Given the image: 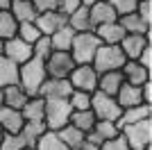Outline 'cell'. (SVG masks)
Returning a JSON list of instances; mask_svg holds the SVG:
<instances>
[{
	"instance_id": "277c9868",
	"label": "cell",
	"mask_w": 152,
	"mask_h": 150,
	"mask_svg": "<svg viewBox=\"0 0 152 150\" xmlns=\"http://www.w3.org/2000/svg\"><path fill=\"white\" fill-rule=\"evenodd\" d=\"M70 109L68 98H45V112H43V123L48 130L57 132L59 127L70 123Z\"/></svg>"
},
{
	"instance_id": "7a4b0ae2",
	"label": "cell",
	"mask_w": 152,
	"mask_h": 150,
	"mask_svg": "<svg viewBox=\"0 0 152 150\" xmlns=\"http://www.w3.org/2000/svg\"><path fill=\"white\" fill-rule=\"evenodd\" d=\"M127 62V57L123 55L121 46H111V43H100L93 55V66L98 73H107V71H121L123 64Z\"/></svg>"
},
{
	"instance_id": "f6af8a7d",
	"label": "cell",
	"mask_w": 152,
	"mask_h": 150,
	"mask_svg": "<svg viewBox=\"0 0 152 150\" xmlns=\"http://www.w3.org/2000/svg\"><path fill=\"white\" fill-rule=\"evenodd\" d=\"M12 7V0H0V12H9Z\"/></svg>"
},
{
	"instance_id": "7c38bea8",
	"label": "cell",
	"mask_w": 152,
	"mask_h": 150,
	"mask_svg": "<svg viewBox=\"0 0 152 150\" xmlns=\"http://www.w3.org/2000/svg\"><path fill=\"white\" fill-rule=\"evenodd\" d=\"M34 25L39 27V32H41V34L50 37L52 32H57L61 25H66V16H61L57 9H50V12H39L37 18H34Z\"/></svg>"
},
{
	"instance_id": "4fadbf2b",
	"label": "cell",
	"mask_w": 152,
	"mask_h": 150,
	"mask_svg": "<svg viewBox=\"0 0 152 150\" xmlns=\"http://www.w3.org/2000/svg\"><path fill=\"white\" fill-rule=\"evenodd\" d=\"M123 77H125V82H129V84H145L148 80H152V71H148L143 64H139L136 59H127L125 64H123L121 68Z\"/></svg>"
},
{
	"instance_id": "83f0119b",
	"label": "cell",
	"mask_w": 152,
	"mask_h": 150,
	"mask_svg": "<svg viewBox=\"0 0 152 150\" xmlns=\"http://www.w3.org/2000/svg\"><path fill=\"white\" fill-rule=\"evenodd\" d=\"M118 23H121V27L125 30V34H145V32L150 30V25L143 23V21L136 16V12L118 16Z\"/></svg>"
},
{
	"instance_id": "f546056e",
	"label": "cell",
	"mask_w": 152,
	"mask_h": 150,
	"mask_svg": "<svg viewBox=\"0 0 152 150\" xmlns=\"http://www.w3.org/2000/svg\"><path fill=\"white\" fill-rule=\"evenodd\" d=\"M34 148L37 150H70L68 146L57 137V132H52V130H45L43 134L39 137V141L34 143Z\"/></svg>"
},
{
	"instance_id": "7dc6e473",
	"label": "cell",
	"mask_w": 152,
	"mask_h": 150,
	"mask_svg": "<svg viewBox=\"0 0 152 150\" xmlns=\"http://www.w3.org/2000/svg\"><path fill=\"white\" fill-rule=\"evenodd\" d=\"M2 52H5V39H0V57H2Z\"/></svg>"
},
{
	"instance_id": "7bdbcfd3",
	"label": "cell",
	"mask_w": 152,
	"mask_h": 150,
	"mask_svg": "<svg viewBox=\"0 0 152 150\" xmlns=\"http://www.w3.org/2000/svg\"><path fill=\"white\" fill-rule=\"evenodd\" d=\"M141 91H143V102L152 105V80H148L145 84H141Z\"/></svg>"
},
{
	"instance_id": "30bf717a",
	"label": "cell",
	"mask_w": 152,
	"mask_h": 150,
	"mask_svg": "<svg viewBox=\"0 0 152 150\" xmlns=\"http://www.w3.org/2000/svg\"><path fill=\"white\" fill-rule=\"evenodd\" d=\"M70 91H73V87H70L68 77H45L37 96H41V98H68Z\"/></svg>"
},
{
	"instance_id": "2e32d148",
	"label": "cell",
	"mask_w": 152,
	"mask_h": 150,
	"mask_svg": "<svg viewBox=\"0 0 152 150\" xmlns=\"http://www.w3.org/2000/svg\"><path fill=\"white\" fill-rule=\"evenodd\" d=\"M114 98H116V102H118L123 109H127V107H134V105H141V102H143V91H141L139 84L123 82V87L118 89V93H116Z\"/></svg>"
},
{
	"instance_id": "8d00e7d4",
	"label": "cell",
	"mask_w": 152,
	"mask_h": 150,
	"mask_svg": "<svg viewBox=\"0 0 152 150\" xmlns=\"http://www.w3.org/2000/svg\"><path fill=\"white\" fill-rule=\"evenodd\" d=\"M100 150H129V146H127L125 137H123V132H118L116 137L104 139V141L100 143Z\"/></svg>"
},
{
	"instance_id": "44dd1931",
	"label": "cell",
	"mask_w": 152,
	"mask_h": 150,
	"mask_svg": "<svg viewBox=\"0 0 152 150\" xmlns=\"http://www.w3.org/2000/svg\"><path fill=\"white\" fill-rule=\"evenodd\" d=\"M12 16L18 23H32L37 18V7L32 5V0H12V7H9Z\"/></svg>"
},
{
	"instance_id": "ab89813d",
	"label": "cell",
	"mask_w": 152,
	"mask_h": 150,
	"mask_svg": "<svg viewBox=\"0 0 152 150\" xmlns=\"http://www.w3.org/2000/svg\"><path fill=\"white\" fill-rule=\"evenodd\" d=\"M80 5H82L80 0H57V12L61 14V16H66V18H68V16L75 12Z\"/></svg>"
},
{
	"instance_id": "603a6c76",
	"label": "cell",
	"mask_w": 152,
	"mask_h": 150,
	"mask_svg": "<svg viewBox=\"0 0 152 150\" xmlns=\"http://www.w3.org/2000/svg\"><path fill=\"white\" fill-rule=\"evenodd\" d=\"M30 96L25 93V89L20 87L18 82L16 84H9V87L2 89V100H5V107H12V109H20L25 105V100Z\"/></svg>"
},
{
	"instance_id": "74e56055",
	"label": "cell",
	"mask_w": 152,
	"mask_h": 150,
	"mask_svg": "<svg viewBox=\"0 0 152 150\" xmlns=\"http://www.w3.org/2000/svg\"><path fill=\"white\" fill-rule=\"evenodd\" d=\"M107 2L114 7V12L118 14V16H125V14H132L134 9H136V2H139V0H107Z\"/></svg>"
},
{
	"instance_id": "ffe728a7",
	"label": "cell",
	"mask_w": 152,
	"mask_h": 150,
	"mask_svg": "<svg viewBox=\"0 0 152 150\" xmlns=\"http://www.w3.org/2000/svg\"><path fill=\"white\" fill-rule=\"evenodd\" d=\"M25 118H23V114L20 109H12V107H0V127L5 132H20Z\"/></svg>"
},
{
	"instance_id": "f35d334b",
	"label": "cell",
	"mask_w": 152,
	"mask_h": 150,
	"mask_svg": "<svg viewBox=\"0 0 152 150\" xmlns=\"http://www.w3.org/2000/svg\"><path fill=\"white\" fill-rule=\"evenodd\" d=\"M134 12L145 25H152V0H139Z\"/></svg>"
},
{
	"instance_id": "4316f807",
	"label": "cell",
	"mask_w": 152,
	"mask_h": 150,
	"mask_svg": "<svg viewBox=\"0 0 152 150\" xmlns=\"http://www.w3.org/2000/svg\"><path fill=\"white\" fill-rule=\"evenodd\" d=\"M45 130H48V127H45L43 121H25L18 134L25 139V143H27V146H32V148H34V143L39 141V137H41Z\"/></svg>"
},
{
	"instance_id": "6da1fadb",
	"label": "cell",
	"mask_w": 152,
	"mask_h": 150,
	"mask_svg": "<svg viewBox=\"0 0 152 150\" xmlns=\"http://www.w3.org/2000/svg\"><path fill=\"white\" fill-rule=\"evenodd\" d=\"M48 73H45V62L39 57H30L27 62L18 66V84L25 89L27 96H37L41 84L45 82Z\"/></svg>"
},
{
	"instance_id": "60d3db41",
	"label": "cell",
	"mask_w": 152,
	"mask_h": 150,
	"mask_svg": "<svg viewBox=\"0 0 152 150\" xmlns=\"http://www.w3.org/2000/svg\"><path fill=\"white\" fill-rule=\"evenodd\" d=\"M136 62H139V64H143V66H145L148 71H152V43L143 48V52H141V55L136 57Z\"/></svg>"
},
{
	"instance_id": "f907efd6",
	"label": "cell",
	"mask_w": 152,
	"mask_h": 150,
	"mask_svg": "<svg viewBox=\"0 0 152 150\" xmlns=\"http://www.w3.org/2000/svg\"><path fill=\"white\" fill-rule=\"evenodd\" d=\"M2 134H5V130H2V127H0V139H2Z\"/></svg>"
},
{
	"instance_id": "8992f818",
	"label": "cell",
	"mask_w": 152,
	"mask_h": 150,
	"mask_svg": "<svg viewBox=\"0 0 152 150\" xmlns=\"http://www.w3.org/2000/svg\"><path fill=\"white\" fill-rule=\"evenodd\" d=\"M91 112L95 114V121H116L118 123L123 107L116 102L114 96H107L102 91H93L91 93Z\"/></svg>"
},
{
	"instance_id": "cb8c5ba5",
	"label": "cell",
	"mask_w": 152,
	"mask_h": 150,
	"mask_svg": "<svg viewBox=\"0 0 152 150\" xmlns=\"http://www.w3.org/2000/svg\"><path fill=\"white\" fill-rule=\"evenodd\" d=\"M57 137L61 139V141L68 146L70 150H77L80 146L84 143L86 134H84L82 130H77L75 125H70V123H68V125H64V127H59V130H57Z\"/></svg>"
},
{
	"instance_id": "836d02e7",
	"label": "cell",
	"mask_w": 152,
	"mask_h": 150,
	"mask_svg": "<svg viewBox=\"0 0 152 150\" xmlns=\"http://www.w3.org/2000/svg\"><path fill=\"white\" fill-rule=\"evenodd\" d=\"M52 41L50 37H45V34H41V37L32 43V57H39V59H48V57L52 55Z\"/></svg>"
},
{
	"instance_id": "9a60e30c",
	"label": "cell",
	"mask_w": 152,
	"mask_h": 150,
	"mask_svg": "<svg viewBox=\"0 0 152 150\" xmlns=\"http://www.w3.org/2000/svg\"><path fill=\"white\" fill-rule=\"evenodd\" d=\"M89 16H91V25L98 27V25H104V23H114L118 21V14L114 12V7L109 5L107 0H100V2H93L89 7Z\"/></svg>"
},
{
	"instance_id": "484cf974",
	"label": "cell",
	"mask_w": 152,
	"mask_h": 150,
	"mask_svg": "<svg viewBox=\"0 0 152 150\" xmlns=\"http://www.w3.org/2000/svg\"><path fill=\"white\" fill-rule=\"evenodd\" d=\"M16 82H18V64H14L12 59L2 55L0 57V89L16 84Z\"/></svg>"
},
{
	"instance_id": "ee69618b",
	"label": "cell",
	"mask_w": 152,
	"mask_h": 150,
	"mask_svg": "<svg viewBox=\"0 0 152 150\" xmlns=\"http://www.w3.org/2000/svg\"><path fill=\"white\" fill-rule=\"evenodd\" d=\"M77 150H100V146H95V143H91V141H86V139H84V143L80 146Z\"/></svg>"
},
{
	"instance_id": "e0dca14e",
	"label": "cell",
	"mask_w": 152,
	"mask_h": 150,
	"mask_svg": "<svg viewBox=\"0 0 152 150\" xmlns=\"http://www.w3.org/2000/svg\"><path fill=\"white\" fill-rule=\"evenodd\" d=\"M93 32H95V37L100 39V43H111V46H118L123 41V37H125V30L121 27L118 21L98 25V27H93Z\"/></svg>"
},
{
	"instance_id": "bcb514c9",
	"label": "cell",
	"mask_w": 152,
	"mask_h": 150,
	"mask_svg": "<svg viewBox=\"0 0 152 150\" xmlns=\"http://www.w3.org/2000/svg\"><path fill=\"white\" fill-rule=\"evenodd\" d=\"M80 2H82L84 7H91V5H93V2H100V0H80Z\"/></svg>"
},
{
	"instance_id": "ac0fdd59",
	"label": "cell",
	"mask_w": 152,
	"mask_h": 150,
	"mask_svg": "<svg viewBox=\"0 0 152 150\" xmlns=\"http://www.w3.org/2000/svg\"><path fill=\"white\" fill-rule=\"evenodd\" d=\"M123 77L121 71H107V73H98V89L95 91H102V93L107 96H116L118 93V89L123 87Z\"/></svg>"
},
{
	"instance_id": "d6986e66",
	"label": "cell",
	"mask_w": 152,
	"mask_h": 150,
	"mask_svg": "<svg viewBox=\"0 0 152 150\" xmlns=\"http://www.w3.org/2000/svg\"><path fill=\"white\" fill-rule=\"evenodd\" d=\"M145 118H152V105H134V107H127L121 112V118H118V127H125L129 123H139V121H145Z\"/></svg>"
},
{
	"instance_id": "1f68e13d",
	"label": "cell",
	"mask_w": 152,
	"mask_h": 150,
	"mask_svg": "<svg viewBox=\"0 0 152 150\" xmlns=\"http://www.w3.org/2000/svg\"><path fill=\"white\" fill-rule=\"evenodd\" d=\"M18 30V21L12 16V12H0V39H12L16 37Z\"/></svg>"
},
{
	"instance_id": "5bb4252c",
	"label": "cell",
	"mask_w": 152,
	"mask_h": 150,
	"mask_svg": "<svg viewBox=\"0 0 152 150\" xmlns=\"http://www.w3.org/2000/svg\"><path fill=\"white\" fill-rule=\"evenodd\" d=\"M118 132H121V127H118V123H116V121H95L93 130L86 132V141H91V143H95V146H100L104 139L116 137Z\"/></svg>"
},
{
	"instance_id": "4dcf8cb0",
	"label": "cell",
	"mask_w": 152,
	"mask_h": 150,
	"mask_svg": "<svg viewBox=\"0 0 152 150\" xmlns=\"http://www.w3.org/2000/svg\"><path fill=\"white\" fill-rule=\"evenodd\" d=\"M70 125H75L77 130H82L84 134L93 130L95 125V114L91 109H82V112H73L70 114Z\"/></svg>"
},
{
	"instance_id": "ba28073f",
	"label": "cell",
	"mask_w": 152,
	"mask_h": 150,
	"mask_svg": "<svg viewBox=\"0 0 152 150\" xmlns=\"http://www.w3.org/2000/svg\"><path fill=\"white\" fill-rule=\"evenodd\" d=\"M43 62L48 77H68L70 71L75 68V62H73L68 50H52V55Z\"/></svg>"
},
{
	"instance_id": "d6a6232c",
	"label": "cell",
	"mask_w": 152,
	"mask_h": 150,
	"mask_svg": "<svg viewBox=\"0 0 152 150\" xmlns=\"http://www.w3.org/2000/svg\"><path fill=\"white\" fill-rule=\"evenodd\" d=\"M68 105L73 112H82V109H91V93H86V91H77V89H73L68 96Z\"/></svg>"
},
{
	"instance_id": "b9f144b4",
	"label": "cell",
	"mask_w": 152,
	"mask_h": 150,
	"mask_svg": "<svg viewBox=\"0 0 152 150\" xmlns=\"http://www.w3.org/2000/svg\"><path fill=\"white\" fill-rule=\"evenodd\" d=\"M32 5L37 7V12H50L57 9V0H32Z\"/></svg>"
},
{
	"instance_id": "f1b7e54d",
	"label": "cell",
	"mask_w": 152,
	"mask_h": 150,
	"mask_svg": "<svg viewBox=\"0 0 152 150\" xmlns=\"http://www.w3.org/2000/svg\"><path fill=\"white\" fill-rule=\"evenodd\" d=\"M73 37H75V30L70 27L68 23L61 25L57 32L50 34V41H52V48L55 50H70V43H73Z\"/></svg>"
},
{
	"instance_id": "5b68a950",
	"label": "cell",
	"mask_w": 152,
	"mask_h": 150,
	"mask_svg": "<svg viewBox=\"0 0 152 150\" xmlns=\"http://www.w3.org/2000/svg\"><path fill=\"white\" fill-rule=\"evenodd\" d=\"M123 137H125L129 150H150L152 148V118L139 121V123H129L121 127Z\"/></svg>"
},
{
	"instance_id": "d590c367",
	"label": "cell",
	"mask_w": 152,
	"mask_h": 150,
	"mask_svg": "<svg viewBox=\"0 0 152 150\" xmlns=\"http://www.w3.org/2000/svg\"><path fill=\"white\" fill-rule=\"evenodd\" d=\"M16 37H20L23 41H27V43H34L39 37H41V32H39V27L34 25V21L32 23H18V30H16Z\"/></svg>"
},
{
	"instance_id": "9c48e42d",
	"label": "cell",
	"mask_w": 152,
	"mask_h": 150,
	"mask_svg": "<svg viewBox=\"0 0 152 150\" xmlns=\"http://www.w3.org/2000/svg\"><path fill=\"white\" fill-rule=\"evenodd\" d=\"M150 43H152V30H148L145 34H125L118 46H121L123 55H125L127 59H136V57L143 52V48L150 46Z\"/></svg>"
},
{
	"instance_id": "7402d4cb",
	"label": "cell",
	"mask_w": 152,
	"mask_h": 150,
	"mask_svg": "<svg viewBox=\"0 0 152 150\" xmlns=\"http://www.w3.org/2000/svg\"><path fill=\"white\" fill-rule=\"evenodd\" d=\"M43 112H45V98H41V96H30L25 100V105L20 107V114L25 121H43Z\"/></svg>"
},
{
	"instance_id": "3957f363",
	"label": "cell",
	"mask_w": 152,
	"mask_h": 150,
	"mask_svg": "<svg viewBox=\"0 0 152 150\" xmlns=\"http://www.w3.org/2000/svg\"><path fill=\"white\" fill-rule=\"evenodd\" d=\"M100 46V39L95 37V32L89 30V32H75L73 37V43H70V57L75 64H91L93 62V55Z\"/></svg>"
},
{
	"instance_id": "c3c4849f",
	"label": "cell",
	"mask_w": 152,
	"mask_h": 150,
	"mask_svg": "<svg viewBox=\"0 0 152 150\" xmlns=\"http://www.w3.org/2000/svg\"><path fill=\"white\" fill-rule=\"evenodd\" d=\"M5 105V100H2V89H0V107Z\"/></svg>"
},
{
	"instance_id": "d4e9b609",
	"label": "cell",
	"mask_w": 152,
	"mask_h": 150,
	"mask_svg": "<svg viewBox=\"0 0 152 150\" xmlns=\"http://www.w3.org/2000/svg\"><path fill=\"white\" fill-rule=\"evenodd\" d=\"M66 23H68L75 32H89V30H93V25H91V16H89V7H84V5L77 7L75 12L66 18Z\"/></svg>"
},
{
	"instance_id": "681fc988",
	"label": "cell",
	"mask_w": 152,
	"mask_h": 150,
	"mask_svg": "<svg viewBox=\"0 0 152 150\" xmlns=\"http://www.w3.org/2000/svg\"><path fill=\"white\" fill-rule=\"evenodd\" d=\"M23 150H37V148H32V146H25V148H23Z\"/></svg>"
},
{
	"instance_id": "e575fe53",
	"label": "cell",
	"mask_w": 152,
	"mask_h": 150,
	"mask_svg": "<svg viewBox=\"0 0 152 150\" xmlns=\"http://www.w3.org/2000/svg\"><path fill=\"white\" fill-rule=\"evenodd\" d=\"M25 146H27L25 139L18 132H5L0 139V150H23Z\"/></svg>"
},
{
	"instance_id": "52a82bcc",
	"label": "cell",
	"mask_w": 152,
	"mask_h": 150,
	"mask_svg": "<svg viewBox=\"0 0 152 150\" xmlns=\"http://www.w3.org/2000/svg\"><path fill=\"white\" fill-rule=\"evenodd\" d=\"M68 82H70V87L77 89V91L93 93L98 89V71L91 64H75V68L70 71V75H68Z\"/></svg>"
},
{
	"instance_id": "8fae6325",
	"label": "cell",
	"mask_w": 152,
	"mask_h": 150,
	"mask_svg": "<svg viewBox=\"0 0 152 150\" xmlns=\"http://www.w3.org/2000/svg\"><path fill=\"white\" fill-rule=\"evenodd\" d=\"M2 55L20 66L23 62H27L32 57V46L27 43V41H23L20 37H12V39L5 41V52H2Z\"/></svg>"
}]
</instances>
